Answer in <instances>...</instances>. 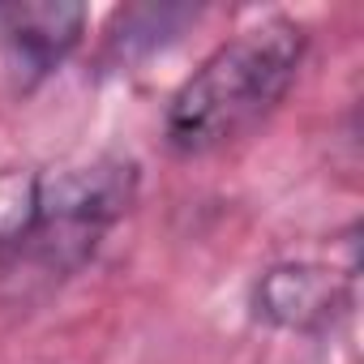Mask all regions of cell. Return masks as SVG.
<instances>
[{"instance_id": "cell-2", "label": "cell", "mask_w": 364, "mask_h": 364, "mask_svg": "<svg viewBox=\"0 0 364 364\" xmlns=\"http://www.w3.org/2000/svg\"><path fill=\"white\" fill-rule=\"evenodd\" d=\"M304 26L287 18L257 22L202 60L167 103V146L210 154L257 129L291 90L304 60Z\"/></svg>"}, {"instance_id": "cell-3", "label": "cell", "mask_w": 364, "mask_h": 364, "mask_svg": "<svg viewBox=\"0 0 364 364\" xmlns=\"http://www.w3.org/2000/svg\"><path fill=\"white\" fill-rule=\"evenodd\" d=\"M86 14L77 5H22L0 14V43H5L9 69L22 82H39L52 73L82 39Z\"/></svg>"}, {"instance_id": "cell-4", "label": "cell", "mask_w": 364, "mask_h": 364, "mask_svg": "<svg viewBox=\"0 0 364 364\" xmlns=\"http://www.w3.org/2000/svg\"><path fill=\"white\" fill-rule=\"evenodd\" d=\"M330 300H334L330 279L309 270V266L270 270L266 283L257 287V309L270 321H283V326H304L309 317H321L330 309Z\"/></svg>"}, {"instance_id": "cell-1", "label": "cell", "mask_w": 364, "mask_h": 364, "mask_svg": "<svg viewBox=\"0 0 364 364\" xmlns=\"http://www.w3.org/2000/svg\"><path fill=\"white\" fill-rule=\"evenodd\" d=\"M133 193L137 167L129 159H95L86 167L48 171L18 228L0 236V287L26 300L77 274L112 223L124 219Z\"/></svg>"}]
</instances>
